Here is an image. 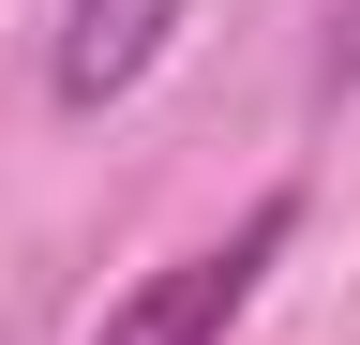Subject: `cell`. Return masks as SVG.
<instances>
[{
	"label": "cell",
	"mask_w": 360,
	"mask_h": 345,
	"mask_svg": "<svg viewBox=\"0 0 360 345\" xmlns=\"http://www.w3.org/2000/svg\"><path fill=\"white\" fill-rule=\"evenodd\" d=\"M285 240H300V195H255L225 240L165 255L135 300H105V330H90V345H225V330H240V300H255V271H270Z\"/></svg>",
	"instance_id": "6da1fadb"
},
{
	"label": "cell",
	"mask_w": 360,
	"mask_h": 345,
	"mask_svg": "<svg viewBox=\"0 0 360 345\" xmlns=\"http://www.w3.org/2000/svg\"><path fill=\"white\" fill-rule=\"evenodd\" d=\"M180 15L195 0H60V46H45V91H60L75 120H105L135 75H150L165 46H180Z\"/></svg>",
	"instance_id": "7a4b0ae2"
}]
</instances>
